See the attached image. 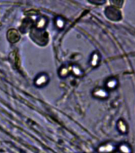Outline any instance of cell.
Listing matches in <instances>:
<instances>
[{
  "label": "cell",
  "instance_id": "6da1fadb",
  "mask_svg": "<svg viewBox=\"0 0 135 153\" xmlns=\"http://www.w3.org/2000/svg\"><path fill=\"white\" fill-rule=\"evenodd\" d=\"M106 14L107 16L111 20L118 21L120 20L122 18L121 12L119 9H117L115 7H110L106 10Z\"/></svg>",
  "mask_w": 135,
  "mask_h": 153
},
{
  "label": "cell",
  "instance_id": "7a4b0ae2",
  "mask_svg": "<svg viewBox=\"0 0 135 153\" xmlns=\"http://www.w3.org/2000/svg\"><path fill=\"white\" fill-rule=\"evenodd\" d=\"M49 76H48L47 74H41L36 77L35 81H34V84L38 87H43L45 85H47V83L49 82Z\"/></svg>",
  "mask_w": 135,
  "mask_h": 153
},
{
  "label": "cell",
  "instance_id": "3957f363",
  "mask_svg": "<svg viewBox=\"0 0 135 153\" xmlns=\"http://www.w3.org/2000/svg\"><path fill=\"white\" fill-rule=\"evenodd\" d=\"M114 148H114V146L113 144H111V143H107L105 145L100 146L98 151L100 153H111L112 152H114Z\"/></svg>",
  "mask_w": 135,
  "mask_h": 153
},
{
  "label": "cell",
  "instance_id": "277c9868",
  "mask_svg": "<svg viewBox=\"0 0 135 153\" xmlns=\"http://www.w3.org/2000/svg\"><path fill=\"white\" fill-rule=\"evenodd\" d=\"M71 73V65L69 66H63L59 70V75L60 77H66Z\"/></svg>",
  "mask_w": 135,
  "mask_h": 153
},
{
  "label": "cell",
  "instance_id": "5b68a950",
  "mask_svg": "<svg viewBox=\"0 0 135 153\" xmlns=\"http://www.w3.org/2000/svg\"><path fill=\"white\" fill-rule=\"evenodd\" d=\"M93 95L99 98L107 97V91L104 90V89H103V88H96V89L93 92Z\"/></svg>",
  "mask_w": 135,
  "mask_h": 153
},
{
  "label": "cell",
  "instance_id": "8992f818",
  "mask_svg": "<svg viewBox=\"0 0 135 153\" xmlns=\"http://www.w3.org/2000/svg\"><path fill=\"white\" fill-rule=\"evenodd\" d=\"M71 73H72L76 76H81L83 74L82 69L78 65H71Z\"/></svg>",
  "mask_w": 135,
  "mask_h": 153
},
{
  "label": "cell",
  "instance_id": "52a82bcc",
  "mask_svg": "<svg viewBox=\"0 0 135 153\" xmlns=\"http://www.w3.org/2000/svg\"><path fill=\"white\" fill-rule=\"evenodd\" d=\"M55 25H56L57 28L60 29V30H62L64 27V25H65V20L62 17H57L56 20H55Z\"/></svg>",
  "mask_w": 135,
  "mask_h": 153
},
{
  "label": "cell",
  "instance_id": "ba28073f",
  "mask_svg": "<svg viewBox=\"0 0 135 153\" xmlns=\"http://www.w3.org/2000/svg\"><path fill=\"white\" fill-rule=\"evenodd\" d=\"M46 23H47V20L45 18H41L40 19H38V22H37V27L38 29H44L46 26Z\"/></svg>",
  "mask_w": 135,
  "mask_h": 153
},
{
  "label": "cell",
  "instance_id": "9c48e42d",
  "mask_svg": "<svg viewBox=\"0 0 135 153\" xmlns=\"http://www.w3.org/2000/svg\"><path fill=\"white\" fill-rule=\"evenodd\" d=\"M99 61H100V56H99V54H98L97 53H93L91 59V65L92 66H96L98 63H99Z\"/></svg>",
  "mask_w": 135,
  "mask_h": 153
},
{
  "label": "cell",
  "instance_id": "30bf717a",
  "mask_svg": "<svg viewBox=\"0 0 135 153\" xmlns=\"http://www.w3.org/2000/svg\"><path fill=\"white\" fill-rule=\"evenodd\" d=\"M119 151L122 153H131V148L126 144H122L119 146Z\"/></svg>",
  "mask_w": 135,
  "mask_h": 153
},
{
  "label": "cell",
  "instance_id": "8fae6325",
  "mask_svg": "<svg viewBox=\"0 0 135 153\" xmlns=\"http://www.w3.org/2000/svg\"><path fill=\"white\" fill-rule=\"evenodd\" d=\"M117 85L116 80L114 79H111L107 82V87L108 88H114Z\"/></svg>",
  "mask_w": 135,
  "mask_h": 153
},
{
  "label": "cell",
  "instance_id": "7c38bea8",
  "mask_svg": "<svg viewBox=\"0 0 135 153\" xmlns=\"http://www.w3.org/2000/svg\"><path fill=\"white\" fill-rule=\"evenodd\" d=\"M118 127L122 132H126V125L122 120H119V122L118 123Z\"/></svg>",
  "mask_w": 135,
  "mask_h": 153
},
{
  "label": "cell",
  "instance_id": "4fadbf2b",
  "mask_svg": "<svg viewBox=\"0 0 135 153\" xmlns=\"http://www.w3.org/2000/svg\"><path fill=\"white\" fill-rule=\"evenodd\" d=\"M113 4L116 5L115 7H121L122 6V4H123V2L122 1H121V2H118V1H113V2H111Z\"/></svg>",
  "mask_w": 135,
  "mask_h": 153
}]
</instances>
